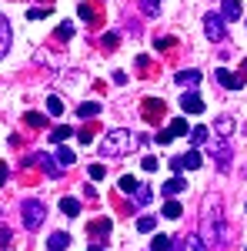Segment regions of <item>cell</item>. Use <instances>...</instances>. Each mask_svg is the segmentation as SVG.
Instances as JSON below:
<instances>
[{
	"instance_id": "36",
	"label": "cell",
	"mask_w": 247,
	"mask_h": 251,
	"mask_svg": "<svg viewBox=\"0 0 247 251\" xmlns=\"http://www.w3.org/2000/svg\"><path fill=\"white\" fill-rule=\"evenodd\" d=\"M90 177L94 181H104V164H90Z\"/></svg>"
},
{
	"instance_id": "19",
	"label": "cell",
	"mask_w": 247,
	"mask_h": 251,
	"mask_svg": "<svg viewBox=\"0 0 247 251\" xmlns=\"http://www.w3.org/2000/svg\"><path fill=\"white\" fill-rule=\"evenodd\" d=\"M184 208H180V201L177 198H167V204H164V218H180Z\"/></svg>"
},
{
	"instance_id": "11",
	"label": "cell",
	"mask_w": 247,
	"mask_h": 251,
	"mask_svg": "<svg viewBox=\"0 0 247 251\" xmlns=\"http://www.w3.org/2000/svg\"><path fill=\"white\" fill-rule=\"evenodd\" d=\"M67 231H54L50 234V241H47V251H67Z\"/></svg>"
},
{
	"instance_id": "10",
	"label": "cell",
	"mask_w": 247,
	"mask_h": 251,
	"mask_svg": "<svg viewBox=\"0 0 247 251\" xmlns=\"http://www.w3.org/2000/svg\"><path fill=\"white\" fill-rule=\"evenodd\" d=\"M217 80H221V87H234V91H237V87H244V80L237 77V74H230V71H224V67H221V71H217Z\"/></svg>"
},
{
	"instance_id": "4",
	"label": "cell",
	"mask_w": 247,
	"mask_h": 251,
	"mask_svg": "<svg viewBox=\"0 0 247 251\" xmlns=\"http://www.w3.org/2000/svg\"><path fill=\"white\" fill-rule=\"evenodd\" d=\"M207 151L217 157V168H221V171H227V168H230V154H234V148H230L227 137H214V141H207Z\"/></svg>"
},
{
	"instance_id": "5",
	"label": "cell",
	"mask_w": 247,
	"mask_h": 251,
	"mask_svg": "<svg viewBox=\"0 0 247 251\" xmlns=\"http://www.w3.org/2000/svg\"><path fill=\"white\" fill-rule=\"evenodd\" d=\"M227 20L221 17V14H207L204 17V34H207V40H214V44H221V40L227 37V27H224Z\"/></svg>"
},
{
	"instance_id": "3",
	"label": "cell",
	"mask_w": 247,
	"mask_h": 251,
	"mask_svg": "<svg viewBox=\"0 0 247 251\" xmlns=\"http://www.w3.org/2000/svg\"><path fill=\"white\" fill-rule=\"evenodd\" d=\"M20 214H23V228L37 231L40 221H44V214H47V208H44V201H37V198H27V201L20 204Z\"/></svg>"
},
{
	"instance_id": "44",
	"label": "cell",
	"mask_w": 247,
	"mask_h": 251,
	"mask_svg": "<svg viewBox=\"0 0 247 251\" xmlns=\"http://www.w3.org/2000/svg\"><path fill=\"white\" fill-rule=\"evenodd\" d=\"M90 251H104V248H100V245H90Z\"/></svg>"
},
{
	"instance_id": "30",
	"label": "cell",
	"mask_w": 247,
	"mask_h": 251,
	"mask_svg": "<svg viewBox=\"0 0 247 251\" xmlns=\"http://www.w3.org/2000/svg\"><path fill=\"white\" fill-rule=\"evenodd\" d=\"M137 231H144V234H147V231H154V218H151V214L137 218Z\"/></svg>"
},
{
	"instance_id": "42",
	"label": "cell",
	"mask_w": 247,
	"mask_h": 251,
	"mask_svg": "<svg viewBox=\"0 0 247 251\" xmlns=\"http://www.w3.org/2000/svg\"><path fill=\"white\" fill-rule=\"evenodd\" d=\"M10 245V231H0V248H7Z\"/></svg>"
},
{
	"instance_id": "25",
	"label": "cell",
	"mask_w": 247,
	"mask_h": 251,
	"mask_svg": "<svg viewBox=\"0 0 247 251\" xmlns=\"http://www.w3.org/2000/svg\"><path fill=\"white\" fill-rule=\"evenodd\" d=\"M23 121H27L30 127H47V117H44V114H37V111H30V114L23 117Z\"/></svg>"
},
{
	"instance_id": "27",
	"label": "cell",
	"mask_w": 247,
	"mask_h": 251,
	"mask_svg": "<svg viewBox=\"0 0 247 251\" xmlns=\"http://www.w3.org/2000/svg\"><path fill=\"white\" fill-rule=\"evenodd\" d=\"M154 251H171V238L167 234H154Z\"/></svg>"
},
{
	"instance_id": "33",
	"label": "cell",
	"mask_w": 247,
	"mask_h": 251,
	"mask_svg": "<svg viewBox=\"0 0 247 251\" xmlns=\"http://www.w3.org/2000/svg\"><path fill=\"white\" fill-rule=\"evenodd\" d=\"M47 10H50V7H30L27 17H30V20H44V17H47Z\"/></svg>"
},
{
	"instance_id": "1",
	"label": "cell",
	"mask_w": 247,
	"mask_h": 251,
	"mask_svg": "<svg viewBox=\"0 0 247 251\" xmlns=\"http://www.w3.org/2000/svg\"><path fill=\"white\" fill-rule=\"evenodd\" d=\"M201 231H204V245H217V248H224L227 245V231H224V214H221V201L217 198H210L207 204H204V221H201Z\"/></svg>"
},
{
	"instance_id": "9",
	"label": "cell",
	"mask_w": 247,
	"mask_h": 251,
	"mask_svg": "<svg viewBox=\"0 0 247 251\" xmlns=\"http://www.w3.org/2000/svg\"><path fill=\"white\" fill-rule=\"evenodd\" d=\"M144 117L147 121H160L164 117V100H144Z\"/></svg>"
},
{
	"instance_id": "35",
	"label": "cell",
	"mask_w": 247,
	"mask_h": 251,
	"mask_svg": "<svg viewBox=\"0 0 247 251\" xmlns=\"http://www.w3.org/2000/svg\"><path fill=\"white\" fill-rule=\"evenodd\" d=\"M77 137H80V144H94V131H90V127H84Z\"/></svg>"
},
{
	"instance_id": "23",
	"label": "cell",
	"mask_w": 247,
	"mask_h": 251,
	"mask_svg": "<svg viewBox=\"0 0 247 251\" xmlns=\"http://www.w3.org/2000/svg\"><path fill=\"white\" fill-rule=\"evenodd\" d=\"M134 201H137V204H147V201H151V188L137 184V188H134Z\"/></svg>"
},
{
	"instance_id": "32",
	"label": "cell",
	"mask_w": 247,
	"mask_h": 251,
	"mask_svg": "<svg viewBox=\"0 0 247 251\" xmlns=\"http://www.w3.org/2000/svg\"><path fill=\"white\" fill-rule=\"evenodd\" d=\"M70 34H74V24H70V20H64V24L57 27V37H60V40H67Z\"/></svg>"
},
{
	"instance_id": "28",
	"label": "cell",
	"mask_w": 247,
	"mask_h": 251,
	"mask_svg": "<svg viewBox=\"0 0 247 251\" xmlns=\"http://www.w3.org/2000/svg\"><path fill=\"white\" fill-rule=\"evenodd\" d=\"M184 248H187V251H207V245L194 234V238H187V241H184Z\"/></svg>"
},
{
	"instance_id": "37",
	"label": "cell",
	"mask_w": 247,
	"mask_h": 251,
	"mask_svg": "<svg viewBox=\"0 0 247 251\" xmlns=\"http://www.w3.org/2000/svg\"><path fill=\"white\" fill-rule=\"evenodd\" d=\"M167 47H174V37H160L157 40V50H167Z\"/></svg>"
},
{
	"instance_id": "40",
	"label": "cell",
	"mask_w": 247,
	"mask_h": 251,
	"mask_svg": "<svg viewBox=\"0 0 247 251\" xmlns=\"http://www.w3.org/2000/svg\"><path fill=\"white\" fill-rule=\"evenodd\" d=\"M80 17H84V20H90V24H94V10H90V7H80Z\"/></svg>"
},
{
	"instance_id": "6",
	"label": "cell",
	"mask_w": 247,
	"mask_h": 251,
	"mask_svg": "<svg viewBox=\"0 0 247 251\" xmlns=\"http://www.w3.org/2000/svg\"><path fill=\"white\" fill-rule=\"evenodd\" d=\"M180 107H184L187 114H201V111H204V100H201V97H197L194 91H190V94H184V97H180Z\"/></svg>"
},
{
	"instance_id": "26",
	"label": "cell",
	"mask_w": 247,
	"mask_h": 251,
	"mask_svg": "<svg viewBox=\"0 0 247 251\" xmlns=\"http://www.w3.org/2000/svg\"><path fill=\"white\" fill-rule=\"evenodd\" d=\"M57 161L64 164V168H70L77 157H74V151H70V148H60V151H57Z\"/></svg>"
},
{
	"instance_id": "29",
	"label": "cell",
	"mask_w": 247,
	"mask_h": 251,
	"mask_svg": "<svg viewBox=\"0 0 247 251\" xmlns=\"http://www.w3.org/2000/svg\"><path fill=\"white\" fill-rule=\"evenodd\" d=\"M140 10L144 14H160V0H140Z\"/></svg>"
},
{
	"instance_id": "34",
	"label": "cell",
	"mask_w": 247,
	"mask_h": 251,
	"mask_svg": "<svg viewBox=\"0 0 247 251\" xmlns=\"http://www.w3.org/2000/svg\"><path fill=\"white\" fill-rule=\"evenodd\" d=\"M90 228H94V231H100V234H107V231H111V221H107V218H100V221H94V225H90Z\"/></svg>"
},
{
	"instance_id": "43",
	"label": "cell",
	"mask_w": 247,
	"mask_h": 251,
	"mask_svg": "<svg viewBox=\"0 0 247 251\" xmlns=\"http://www.w3.org/2000/svg\"><path fill=\"white\" fill-rule=\"evenodd\" d=\"M3 181H7V164L0 161V184H3Z\"/></svg>"
},
{
	"instance_id": "38",
	"label": "cell",
	"mask_w": 247,
	"mask_h": 251,
	"mask_svg": "<svg viewBox=\"0 0 247 251\" xmlns=\"http://www.w3.org/2000/svg\"><path fill=\"white\" fill-rule=\"evenodd\" d=\"M171 141H174L171 131H160V134H157V144H171Z\"/></svg>"
},
{
	"instance_id": "2",
	"label": "cell",
	"mask_w": 247,
	"mask_h": 251,
	"mask_svg": "<svg viewBox=\"0 0 247 251\" xmlns=\"http://www.w3.org/2000/svg\"><path fill=\"white\" fill-rule=\"evenodd\" d=\"M137 144H140V137L131 134V131H107L100 137V157H124L131 154Z\"/></svg>"
},
{
	"instance_id": "8",
	"label": "cell",
	"mask_w": 247,
	"mask_h": 251,
	"mask_svg": "<svg viewBox=\"0 0 247 251\" xmlns=\"http://www.w3.org/2000/svg\"><path fill=\"white\" fill-rule=\"evenodd\" d=\"M10 40H14V30H10V24L0 17V57H7V50H10Z\"/></svg>"
},
{
	"instance_id": "15",
	"label": "cell",
	"mask_w": 247,
	"mask_h": 251,
	"mask_svg": "<svg viewBox=\"0 0 247 251\" xmlns=\"http://www.w3.org/2000/svg\"><path fill=\"white\" fill-rule=\"evenodd\" d=\"M214 131H217V137H227L230 131H234V121H230V117H217V121H214ZM214 131H210V134H214Z\"/></svg>"
},
{
	"instance_id": "12",
	"label": "cell",
	"mask_w": 247,
	"mask_h": 251,
	"mask_svg": "<svg viewBox=\"0 0 247 251\" xmlns=\"http://www.w3.org/2000/svg\"><path fill=\"white\" fill-rule=\"evenodd\" d=\"M241 14H244L241 10V0H224V14H221L224 20H237Z\"/></svg>"
},
{
	"instance_id": "7",
	"label": "cell",
	"mask_w": 247,
	"mask_h": 251,
	"mask_svg": "<svg viewBox=\"0 0 247 251\" xmlns=\"http://www.w3.org/2000/svg\"><path fill=\"white\" fill-rule=\"evenodd\" d=\"M201 84V71H177V87H197Z\"/></svg>"
},
{
	"instance_id": "21",
	"label": "cell",
	"mask_w": 247,
	"mask_h": 251,
	"mask_svg": "<svg viewBox=\"0 0 247 251\" xmlns=\"http://www.w3.org/2000/svg\"><path fill=\"white\" fill-rule=\"evenodd\" d=\"M47 114H50V117H60V114H64V104H60V97H47Z\"/></svg>"
},
{
	"instance_id": "24",
	"label": "cell",
	"mask_w": 247,
	"mask_h": 251,
	"mask_svg": "<svg viewBox=\"0 0 247 251\" xmlns=\"http://www.w3.org/2000/svg\"><path fill=\"white\" fill-rule=\"evenodd\" d=\"M37 161H40V168H44V171L50 174V177H57V174H60V168H57V164H54V161H50V157H44V154H40Z\"/></svg>"
},
{
	"instance_id": "18",
	"label": "cell",
	"mask_w": 247,
	"mask_h": 251,
	"mask_svg": "<svg viewBox=\"0 0 247 251\" xmlns=\"http://www.w3.org/2000/svg\"><path fill=\"white\" fill-rule=\"evenodd\" d=\"M60 211L74 218V214H80V201L77 198H60Z\"/></svg>"
},
{
	"instance_id": "22",
	"label": "cell",
	"mask_w": 247,
	"mask_h": 251,
	"mask_svg": "<svg viewBox=\"0 0 247 251\" xmlns=\"http://www.w3.org/2000/svg\"><path fill=\"white\" fill-rule=\"evenodd\" d=\"M70 134H74L70 127H54V131H50V141H54V144H64Z\"/></svg>"
},
{
	"instance_id": "14",
	"label": "cell",
	"mask_w": 247,
	"mask_h": 251,
	"mask_svg": "<svg viewBox=\"0 0 247 251\" xmlns=\"http://www.w3.org/2000/svg\"><path fill=\"white\" fill-rule=\"evenodd\" d=\"M184 188H187V184H184V177H171V181H167V184H164L160 191L167 194V198H177V194L184 191Z\"/></svg>"
},
{
	"instance_id": "41",
	"label": "cell",
	"mask_w": 247,
	"mask_h": 251,
	"mask_svg": "<svg viewBox=\"0 0 247 251\" xmlns=\"http://www.w3.org/2000/svg\"><path fill=\"white\" fill-rule=\"evenodd\" d=\"M104 47H117V34H104Z\"/></svg>"
},
{
	"instance_id": "39",
	"label": "cell",
	"mask_w": 247,
	"mask_h": 251,
	"mask_svg": "<svg viewBox=\"0 0 247 251\" xmlns=\"http://www.w3.org/2000/svg\"><path fill=\"white\" fill-rule=\"evenodd\" d=\"M144 171H157V157H144Z\"/></svg>"
},
{
	"instance_id": "31",
	"label": "cell",
	"mask_w": 247,
	"mask_h": 251,
	"mask_svg": "<svg viewBox=\"0 0 247 251\" xmlns=\"http://www.w3.org/2000/svg\"><path fill=\"white\" fill-rule=\"evenodd\" d=\"M134 188H137V181H134L131 174H124V177H120V191H124V194H134Z\"/></svg>"
},
{
	"instance_id": "20",
	"label": "cell",
	"mask_w": 247,
	"mask_h": 251,
	"mask_svg": "<svg viewBox=\"0 0 247 251\" xmlns=\"http://www.w3.org/2000/svg\"><path fill=\"white\" fill-rule=\"evenodd\" d=\"M167 131H171V134H190V127H187V121H184V117H174Z\"/></svg>"
},
{
	"instance_id": "17",
	"label": "cell",
	"mask_w": 247,
	"mask_h": 251,
	"mask_svg": "<svg viewBox=\"0 0 247 251\" xmlns=\"http://www.w3.org/2000/svg\"><path fill=\"white\" fill-rule=\"evenodd\" d=\"M77 114L84 117V121H90V117L100 114V104H97V100H87V104H80V107H77Z\"/></svg>"
},
{
	"instance_id": "16",
	"label": "cell",
	"mask_w": 247,
	"mask_h": 251,
	"mask_svg": "<svg viewBox=\"0 0 247 251\" xmlns=\"http://www.w3.org/2000/svg\"><path fill=\"white\" fill-rule=\"evenodd\" d=\"M207 141H210V131H207V127H194V131H190V144H194V151H197L201 144H207Z\"/></svg>"
},
{
	"instance_id": "13",
	"label": "cell",
	"mask_w": 247,
	"mask_h": 251,
	"mask_svg": "<svg viewBox=\"0 0 247 251\" xmlns=\"http://www.w3.org/2000/svg\"><path fill=\"white\" fill-rule=\"evenodd\" d=\"M177 164H180L184 171H194V168H201V154H197V151H187L184 157H177Z\"/></svg>"
}]
</instances>
